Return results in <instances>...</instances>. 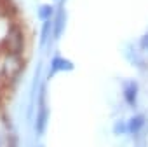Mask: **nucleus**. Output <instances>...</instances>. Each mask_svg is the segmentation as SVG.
<instances>
[{
  "label": "nucleus",
  "instance_id": "obj_1",
  "mask_svg": "<svg viewBox=\"0 0 148 147\" xmlns=\"http://www.w3.org/2000/svg\"><path fill=\"white\" fill-rule=\"evenodd\" d=\"M145 116L143 114H136V116H132L127 123H125V131L127 133H131V135H136V133H139L141 131V128L145 126Z\"/></svg>",
  "mask_w": 148,
  "mask_h": 147
},
{
  "label": "nucleus",
  "instance_id": "obj_2",
  "mask_svg": "<svg viewBox=\"0 0 148 147\" xmlns=\"http://www.w3.org/2000/svg\"><path fill=\"white\" fill-rule=\"evenodd\" d=\"M124 96H125V102L129 105H136V100H138V84L134 81H129L124 88Z\"/></svg>",
  "mask_w": 148,
  "mask_h": 147
},
{
  "label": "nucleus",
  "instance_id": "obj_3",
  "mask_svg": "<svg viewBox=\"0 0 148 147\" xmlns=\"http://www.w3.org/2000/svg\"><path fill=\"white\" fill-rule=\"evenodd\" d=\"M51 68H52V72H63V70H71L73 68V65L70 63V61H66L64 58H59V56H56L54 60H52V65H51Z\"/></svg>",
  "mask_w": 148,
  "mask_h": 147
},
{
  "label": "nucleus",
  "instance_id": "obj_4",
  "mask_svg": "<svg viewBox=\"0 0 148 147\" xmlns=\"http://www.w3.org/2000/svg\"><path fill=\"white\" fill-rule=\"evenodd\" d=\"M64 23H66V16H64V12H59L58 19H56V23H54V37H56V39L61 37V33H63V30H64Z\"/></svg>",
  "mask_w": 148,
  "mask_h": 147
},
{
  "label": "nucleus",
  "instance_id": "obj_5",
  "mask_svg": "<svg viewBox=\"0 0 148 147\" xmlns=\"http://www.w3.org/2000/svg\"><path fill=\"white\" fill-rule=\"evenodd\" d=\"M51 14H52V7H51V6H44V7L40 9V16H42V19H49Z\"/></svg>",
  "mask_w": 148,
  "mask_h": 147
},
{
  "label": "nucleus",
  "instance_id": "obj_6",
  "mask_svg": "<svg viewBox=\"0 0 148 147\" xmlns=\"http://www.w3.org/2000/svg\"><path fill=\"white\" fill-rule=\"evenodd\" d=\"M139 47L148 51V33H145V35L141 37V40H139Z\"/></svg>",
  "mask_w": 148,
  "mask_h": 147
},
{
  "label": "nucleus",
  "instance_id": "obj_7",
  "mask_svg": "<svg viewBox=\"0 0 148 147\" xmlns=\"http://www.w3.org/2000/svg\"><path fill=\"white\" fill-rule=\"evenodd\" d=\"M122 131H125V124H122V123H119V124L115 126V133H122Z\"/></svg>",
  "mask_w": 148,
  "mask_h": 147
}]
</instances>
